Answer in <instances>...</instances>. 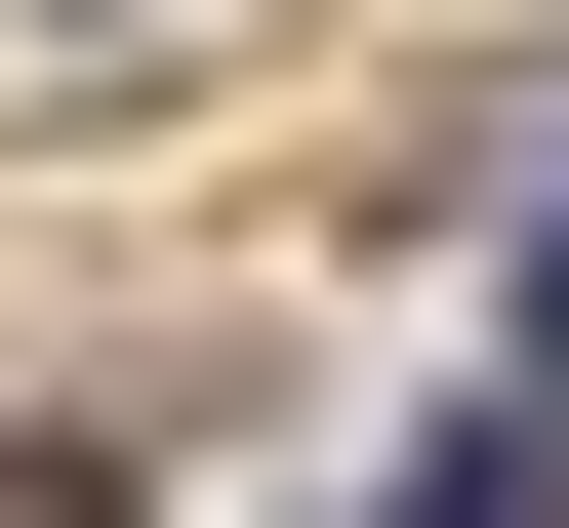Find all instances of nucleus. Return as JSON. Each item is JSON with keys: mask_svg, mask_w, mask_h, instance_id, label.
Masks as SVG:
<instances>
[{"mask_svg": "<svg viewBox=\"0 0 569 528\" xmlns=\"http://www.w3.org/2000/svg\"><path fill=\"white\" fill-rule=\"evenodd\" d=\"M0 528H122V488H82V447H0Z\"/></svg>", "mask_w": 569, "mask_h": 528, "instance_id": "f257e3e1", "label": "nucleus"}, {"mask_svg": "<svg viewBox=\"0 0 569 528\" xmlns=\"http://www.w3.org/2000/svg\"><path fill=\"white\" fill-rule=\"evenodd\" d=\"M529 366H569V203H529Z\"/></svg>", "mask_w": 569, "mask_h": 528, "instance_id": "f03ea898", "label": "nucleus"}]
</instances>
